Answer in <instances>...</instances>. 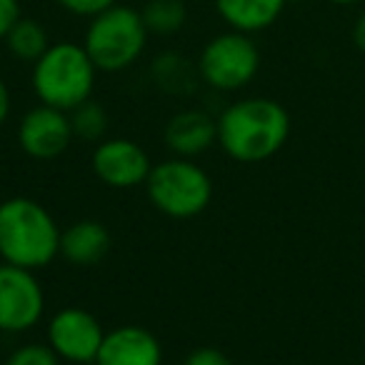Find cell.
<instances>
[{
  "instance_id": "obj_1",
  "label": "cell",
  "mask_w": 365,
  "mask_h": 365,
  "mask_svg": "<svg viewBox=\"0 0 365 365\" xmlns=\"http://www.w3.org/2000/svg\"><path fill=\"white\" fill-rule=\"evenodd\" d=\"M290 135V115L273 98H240L218 118V145L238 163H263Z\"/></svg>"
},
{
  "instance_id": "obj_2",
  "label": "cell",
  "mask_w": 365,
  "mask_h": 365,
  "mask_svg": "<svg viewBox=\"0 0 365 365\" xmlns=\"http://www.w3.org/2000/svg\"><path fill=\"white\" fill-rule=\"evenodd\" d=\"M61 255V230L48 208L33 198L0 203V258L18 268L41 270Z\"/></svg>"
},
{
  "instance_id": "obj_3",
  "label": "cell",
  "mask_w": 365,
  "mask_h": 365,
  "mask_svg": "<svg viewBox=\"0 0 365 365\" xmlns=\"http://www.w3.org/2000/svg\"><path fill=\"white\" fill-rule=\"evenodd\" d=\"M96 78L98 68L93 66L86 48L61 41L51 43V48L33 63L31 86L43 106L71 113L91 101Z\"/></svg>"
},
{
  "instance_id": "obj_4",
  "label": "cell",
  "mask_w": 365,
  "mask_h": 365,
  "mask_svg": "<svg viewBox=\"0 0 365 365\" xmlns=\"http://www.w3.org/2000/svg\"><path fill=\"white\" fill-rule=\"evenodd\" d=\"M145 23L140 11L115 3L88 23L83 48L91 56L98 73H120L135 66L148 46Z\"/></svg>"
},
{
  "instance_id": "obj_5",
  "label": "cell",
  "mask_w": 365,
  "mask_h": 365,
  "mask_svg": "<svg viewBox=\"0 0 365 365\" xmlns=\"http://www.w3.org/2000/svg\"><path fill=\"white\" fill-rule=\"evenodd\" d=\"M145 193L158 213L175 220L200 215L213 200V180L190 158H168L150 168Z\"/></svg>"
},
{
  "instance_id": "obj_6",
  "label": "cell",
  "mask_w": 365,
  "mask_h": 365,
  "mask_svg": "<svg viewBox=\"0 0 365 365\" xmlns=\"http://www.w3.org/2000/svg\"><path fill=\"white\" fill-rule=\"evenodd\" d=\"M258 71L260 51L248 33H220L205 43L198 58L200 81L218 93H235L250 86Z\"/></svg>"
},
{
  "instance_id": "obj_7",
  "label": "cell",
  "mask_w": 365,
  "mask_h": 365,
  "mask_svg": "<svg viewBox=\"0 0 365 365\" xmlns=\"http://www.w3.org/2000/svg\"><path fill=\"white\" fill-rule=\"evenodd\" d=\"M46 313V293L36 270L0 263V330L26 333Z\"/></svg>"
},
{
  "instance_id": "obj_8",
  "label": "cell",
  "mask_w": 365,
  "mask_h": 365,
  "mask_svg": "<svg viewBox=\"0 0 365 365\" xmlns=\"http://www.w3.org/2000/svg\"><path fill=\"white\" fill-rule=\"evenodd\" d=\"M103 338L106 330L101 320L91 310L76 305L58 310L48 323V345L68 363H96Z\"/></svg>"
},
{
  "instance_id": "obj_9",
  "label": "cell",
  "mask_w": 365,
  "mask_h": 365,
  "mask_svg": "<svg viewBox=\"0 0 365 365\" xmlns=\"http://www.w3.org/2000/svg\"><path fill=\"white\" fill-rule=\"evenodd\" d=\"M91 165L98 180L106 182L108 188L128 190L145 185L153 163L140 143L130 138H108L96 145Z\"/></svg>"
},
{
  "instance_id": "obj_10",
  "label": "cell",
  "mask_w": 365,
  "mask_h": 365,
  "mask_svg": "<svg viewBox=\"0 0 365 365\" xmlns=\"http://www.w3.org/2000/svg\"><path fill=\"white\" fill-rule=\"evenodd\" d=\"M71 115L51 106H36L18 123V145L36 160H53L68 150L73 140Z\"/></svg>"
},
{
  "instance_id": "obj_11",
  "label": "cell",
  "mask_w": 365,
  "mask_h": 365,
  "mask_svg": "<svg viewBox=\"0 0 365 365\" xmlns=\"http://www.w3.org/2000/svg\"><path fill=\"white\" fill-rule=\"evenodd\" d=\"M160 340L140 325H120L103 338L96 365H160Z\"/></svg>"
},
{
  "instance_id": "obj_12",
  "label": "cell",
  "mask_w": 365,
  "mask_h": 365,
  "mask_svg": "<svg viewBox=\"0 0 365 365\" xmlns=\"http://www.w3.org/2000/svg\"><path fill=\"white\" fill-rule=\"evenodd\" d=\"M218 143V120L203 110H180L165 125V145L178 158H198Z\"/></svg>"
},
{
  "instance_id": "obj_13",
  "label": "cell",
  "mask_w": 365,
  "mask_h": 365,
  "mask_svg": "<svg viewBox=\"0 0 365 365\" xmlns=\"http://www.w3.org/2000/svg\"><path fill=\"white\" fill-rule=\"evenodd\" d=\"M110 230L98 220H78L61 230V255L78 268L101 263L110 250Z\"/></svg>"
},
{
  "instance_id": "obj_14",
  "label": "cell",
  "mask_w": 365,
  "mask_h": 365,
  "mask_svg": "<svg viewBox=\"0 0 365 365\" xmlns=\"http://www.w3.org/2000/svg\"><path fill=\"white\" fill-rule=\"evenodd\" d=\"M213 6L230 31L255 36L280 21L288 0H213Z\"/></svg>"
},
{
  "instance_id": "obj_15",
  "label": "cell",
  "mask_w": 365,
  "mask_h": 365,
  "mask_svg": "<svg viewBox=\"0 0 365 365\" xmlns=\"http://www.w3.org/2000/svg\"><path fill=\"white\" fill-rule=\"evenodd\" d=\"M6 48L16 61L36 63L51 48V38H48V31L43 28V23L21 16L16 26L8 31Z\"/></svg>"
},
{
  "instance_id": "obj_16",
  "label": "cell",
  "mask_w": 365,
  "mask_h": 365,
  "mask_svg": "<svg viewBox=\"0 0 365 365\" xmlns=\"http://www.w3.org/2000/svg\"><path fill=\"white\" fill-rule=\"evenodd\" d=\"M150 36H175L188 23V8L182 0H148L140 11Z\"/></svg>"
},
{
  "instance_id": "obj_17",
  "label": "cell",
  "mask_w": 365,
  "mask_h": 365,
  "mask_svg": "<svg viewBox=\"0 0 365 365\" xmlns=\"http://www.w3.org/2000/svg\"><path fill=\"white\" fill-rule=\"evenodd\" d=\"M68 115H71L73 135L81 138V140L98 143V140H103V135L108 133V113L101 103L86 101L83 106H78L76 110L68 113Z\"/></svg>"
},
{
  "instance_id": "obj_18",
  "label": "cell",
  "mask_w": 365,
  "mask_h": 365,
  "mask_svg": "<svg viewBox=\"0 0 365 365\" xmlns=\"http://www.w3.org/2000/svg\"><path fill=\"white\" fill-rule=\"evenodd\" d=\"M153 71H155V81H160V86L165 88V91L180 93V83L175 81V76L188 83V66H185V61H182L180 56H175V53L160 56V61H155V66H153Z\"/></svg>"
},
{
  "instance_id": "obj_19",
  "label": "cell",
  "mask_w": 365,
  "mask_h": 365,
  "mask_svg": "<svg viewBox=\"0 0 365 365\" xmlns=\"http://www.w3.org/2000/svg\"><path fill=\"white\" fill-rule=\"evenodd\" d=\"M3 365H61V358L48 343H26L13 350Z\"/></svg>"
},
{
  "instance_id": "obj_20",
  "label": "cell",
  "mask_w": 365,
  "mask_h": 365,
  "mask_svg": "<svg viewBox=\"0 0 365 365\" xmlns=\"http://www.w3.org/2000/svg\"><path fill=\"white\" fill-rule=\"evenodd\" d=\"M115 3L118 0H58V6L66 13H71V16H76V18H88V21L101 16L103 11L113 8Z\"/></svg>"
},
{
  "instance_id": "obj_21",
  "label": "cell",
  "mask_w": 365,
  "mask_h": 365,
  "mask_svg": "<svg viewBox=\"0 0 365 365\" xmlns=\"http://www.w3.org/2000/svg\"><path fill=\"white\" fill-rule=\"evenodd\" d=\"M182 365H235L225 353H220L218 348H198L185 358Z\"/></svg>"
},
{
  "instance_id": "obj_22",
  "label": "cell",
  "mask_w": 365,
  "mask_h": 365,
  "mask_svg": "<svg viewBox=\"0 0 365 365\" xmlns=\"http://www.w3.org/2000/svg\"><path fill=\"white\" fill-rule=\"evenodd\" d=\"M21 18V0H0V41H6L8 31Z\"/></svg>"
},
{
  "instance_id": "obj_23",
  "label": "cell",
  "mask_w": 365,
  "mask_h": 365,
  "mask_svg": "<svg viewBox=\"0 0 365 365\" xmlns=\"http://www.w3.org/2000/svg\"><path fill=\"white\" fill-rule=\"evenodd\" d=\"M353 43L360 53H365V8L358 13V18L353 23Z\"/></svg>"
},
{
  "instance_id": "obj_24",
  "label": "cell",
  "mask_w": 365,
  "mask_h": 365,
  "mask_svg": "<svg viewBox=\"0 0 365 365\" xmlns=\"http://www.w3.org/2000/svg\"><path fill=\"white\" fill-rule=\"evenodd\" d=\"M8 115H11V91H8L6 81L0 78V125L8 120Z\"/></svg>"
},
{
  "instance_id": "obj_25",
  "label": "cell",
  "mask_w": 365,
  "mask_h": 365,
  "mask_svg": "<svg viewBox=\"0 0 365 365\" xmlns=\"http://www.w3.org/2000/svg\"><path fill=\"white\" fill-rule=\"evenodd\" d=\"M330 6H340V8H345V6H358V3H363V0H328Z\"/></svg>"
}]
</instances>
